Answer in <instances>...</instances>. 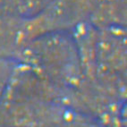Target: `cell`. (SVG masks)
I'll use <instances>...</instances> for the list:
<instances>
[{"mask_svg": "<svg viewBox=\"0 0 127 127\" xmlns=\"http://www.w3.org/2000/svg\"><path fill=\"white\" fill-rule=\"evenodd\" d=\"M50 0H0V15L31 18L38 14Z\"/></svg>", "mask_w": 127, "mask_h": 127, "instance_id": "3", "label": "cell"}, {"mask_svg": "<svg viewBox=\"0 0 127 127\" xmlns=\"http://www.w3.org/2000/svg\"><path fill=\"white\" fill-rule=\"evenodd\" d=\"M126 0H96L90 19L91 25L98 29L125 28Z\"/></svg>", "mask_w": 127, "mask_h": 127, "instance_id": "2", "label": "cell"}, {"mask_svg": "<svg viewBox=\"0 0 127 127\" xmlns=\"http://www.w3.org/2000/svg\"><path fill=\"white\" fill-rule=\"evenodd\" d=\"M96 0H50L33 17L26 19L29 41L50 32H68L90 22Z\"/></svg>", "mask_w": 127, "mask_h": 127, "instance_id": "1", "label": "cell"}]
</instances>
